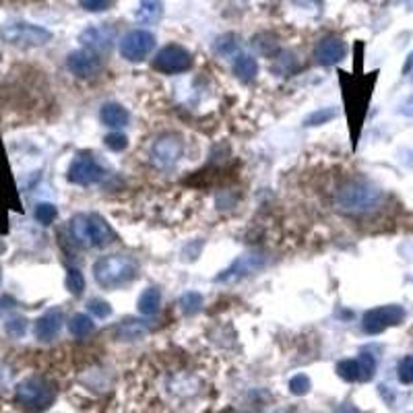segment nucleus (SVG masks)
Wrapping results in <instances>:
<instances>
[{
	"label": "nucleus",
	"instance_id": "19",
	"mask_svg": "<svg viewBox=\"0 0 413 413\" xmlns=\"http://www.w3.org/2000/svg\"><path fill=\"white\" fill-rule=\"evenodd\" d=\"M161 13H163V2L161 0H141L135 17H137L139 23L149 25V23H155L161 17Z\"/></svg>",
	"mask_w": 413,
	"mask_h": 413
},
{
	"label": "nucleus",
	"instance_id": "38",
	"mask_svg": "<svg viewBox=\"0 0 413 413\" xmlns=\"http://www.w3.org/2000/svg\"><path fill=\"white\" fill-rule=\"evenodd\" d=\"M407 165H412L413 168V153H412V157H407Z\"/></svg>",
	"mask_w": 413,
	"mask_h": 413
},
{
	"label": "nucleus",
	"instance_id": "7",
	"mask_svg": "<svg viewBox=\"0 0 413 413\" xmlns=\"http://www.w3.org/2000/svg\"><path fill=\"white\" fill-rule=\"evenodd\" d=\"M190 67H192V54L184 46L178 43H170L161 48L153 58V69L163 75H180L187 73Z\"/></svg>",
	"mask_w": 413,
	"mask_h": 413
},
{
	"label": "nucleus",
	"instance_id": "20",
	"mask_svg": "<svg viewBox=\"0 0 413 413\" xmlns=\"http://www.w3.org/2000/svg\"><path fill=\"white\" fill-rule=\"evenodd\" d=\"M139 312L145 314V316H153L159 312V306H161V292L157 287H147L141 296H139Z\"/></svg>",
	"mask_w": 413,
	"mask_h": 413
},
{
	"label": "nucleus",
	"instance_id": "3",
	"mask_svg": "<svg viewBox=\"0 0 413 413\" xmlns=\"http://www.w3.org/2000/svg\"><path fill=\"white\" fill-rule=\"evenodd\" d=\"M382 201V192L366 182V180H353L341 188L335 196V205L339 211L349 215H362L368 211H374Z\"/></svg>",
	"mask_w": 413,
	"mask_h": 413
},
{
	"label": "nucleus",
	"instance_id": "22",
	"mask_svg": "<svg viewBox=\"0 0 413 413\" xmlns=\"http://www.w3.org/2000/svg\"><path fill=\"white\" fill-rule=\"evenodd\" d=\"M339 378H343L345 382H360L362 380V370H360V360L358 358H349V360H341L337 364Z\"/></svg>",
	"mask_w": 413,
	"mask_h": 413
},
{
	"label": "nucleus",
	"instance_id": "33",
	"mask_svg": "<svg viewBox=\"0 0 413 413\" xmlns=\"http://www.w3.org/2000/svg\"><path fill=\"white\" fill-rule=\"evenodd\" d=\"M4 329H6V333L11 335V337H23V333H25V329H27V320L25 318H11V320H6V325H4Z\"/></svg>",
	"mask_w": 413,
	"mask_h": 413
},
{
	"label": "nucleus",
	"instance_id": "17",
	"mask_svg": "<svg viewBox=\"0 0 413 413\" xmlns=\"http://www.w3.org/2000/svg\"><path fill=\"white\" fill-rule=\"evenodd\" d=\"M147 333H149L147 320H139V318H126L124 323L116 327V335L124 341H135V339L145 337Z\"/></svg>",
	"mask_w": 413,
	"mask_h": 413
},
{
	"label": "nucleus",
	"instance_id": "32",
	"mask_svg": "<svg viewBox=\"0 0 413 413\" xmlns=\"http://www.w3.org/2000/svg\"><path fill=\"white\" fill-rule=\"evenodd\" d=\"M310 388H312V382H310V378L306 374L294 376V378L290 380V391H292L294 395H306Z\"/></svg>",
	"mask_w": 413,
	"mask_h": 413
},
{
	"label": "nucleus",
	"instance_id": "4",
	"mask_svg": "<svg viewBox=\"0 0 413 413\" xmlns=\"http://www.w3.org/2000/svg\"><path fill=\"white\" fill-rule=\"evenodd\" d=\"M56 397V388L50 380L41 378V376H32L25 378L23 382H19L15 399L17 403L29 413L46 412Z\"/></svg>",
	"mask_w": 413,
	"mask_h": 413
},
{
	"label": "nucleus",
	"instance_id": "1",
	"mask_svg": "<svg viewBox=\"0 0 413 413\" xmlns=\"http://www.w3.org/2000/svg\"><path fill=\"white\" fill-rule=\"evenodd\" d=\"M93 277L100 287L116 290L139 277V263L128 255H108L93 264Z\"/></svg>",
	"mask_w": 413,
	"mask_h": 413
},
{
	"label": "nucleus",
	"instance_id": "2",
	"mask_svg": "<svg viewBox=\"0 0 413 413\" xmlns=\"http://www.w3.org/2000/svg\"><path fill=\"white\" fill-rule=\"evenodd\" d=\"M71 236L83 248H106L116 240L112 226L97 213H79L71 219Z\"/></svg>",
	"mask_w": 413,
	"mask_h": 413
},
{
	"label": "nucleus",
	"instance_id": "36",
	"mask_svg": "<svg viewBox=\"0 0 413 413\" xmlns=\"http://www.w3.org/2000/svg\"><path fill=\"white\" fill-rule=\"evenodd\" d=\"M337 413H362L358 407H353V405H345V407H341Z\"/></svg>",
	"mask_w": 413,
	"mask_h": 413
},
{
	"label": "nucleus",
	"instance_id": "16",
	"mask_svg": "<svg viewBox=\"0 0 413 413\" xmlns=\"http://www.w3.org/2000/svg\"><path fill=\"white\" fill-rule=\"evenodd\" d=\"M100 120L104 122V126L120 130V128H124V126L130 122V112H128L124 106L110 102V104H104V106H102V110H100Z\"/></svg>",
	"mask_w": 413,
	"mask_h": 413
},
{
	"label": "nucleus",
	"instance_id": "15",
	"mask_svg": "<svg viewBox=\"0 0 413 413\" xmlns=\"http://www.w3.org/2000/svg\"><path fill=\"white\" fill-rule=\"evenodd\" d=\"M79 39L87 50H93V52L102 54V52H108L112 48L114 29H110V27H89L81 34Z\"/></svg>",
	"mask_w": 413,
	"mask_h": 413
},
{
	"label": "nucleus",
	"instance_id": "23",
	"mask_svg": "<svg viewBox=\"0 0 413 413\" xmlns=\"http://www.w3.org/2000/svg\"><path fill=\"white\" fill-rule=\"evenodd\" d=\"M178 306L182 308V312L187 316H192V314H196V312L203 310V296L198 292H187V294H182Z\"/></svg>",
	"mask_w": 413,
	"mask_h": 413
},
{
	"label": "nucleus",
	"instance_id": "13",
	"mask_svg": "<svg viewBox=\"0 0 413 413\" xmlns=\"http://www.w3.org/2000/svg\"><path fill=\"white\" fill-rule=\"evenodd\" d=\"M347 56V43L337 36H327L318 41L316 50H314V58L318 65L323 67H333L339 65L343 58Z\"/></svg>",
	"mask_w": 413,
	"mask_h": 413
},
{
	"label": "nucleus",
	"instance_id": "18",
	"mask_svg": "<svg viewBox=\"0 0 413 413\" xmlns=\"http://www.w3.org/2000/svg\"><path fill=\"white\" fill-rule=\"evenodd\" d=\"M233 73H236V76L240 81H244V83L255 81L257 75H259V62H257V58L250 56V54H240L233 60Z\"/></svg>",
	"mask_w": 413,
	"mask_h": 413
},
{
	"label": "nucleus",
	"instance_id": "8",
	"mask_svg": "<svg viewBox=\"0 0 413 413\" xmlns=\"http://www.w3.org/2000/svg\"><path fill=\"white\" fill-rule=\"evenodd\" d=\"M67 178L76 187H93L106 178V170L89 153H79L69 165Z\"/></svg>",
	"mask_w": 413,
	"mask_h": 413
},
{
	"label": "nucleus",
	"instance_id": "28",
	"mask_svg": "<svg viewBox=\"0 0 413 413\" xmlns=\"http://www.w3.org/2000/svg\"><path fill=\"white\" fill-rule=\"evenodd\" d=\"M397 376L403 384H413V356H405L397 364Z\"/></svg>",
	"mask_w": 413,
	"mask_h": 413
},
{
	"label": "nucleus",
	"instance_id": "29",
	"mask_svg": "<svg viewBox=\"0 0 413 413\" xmlns=\"http://www.w3.org/2000/svg\"><path fill=\"white\" fill-rule=\"evenodd\" d=\"M240 48V41H238V36H233V34H226V36H222V38L217 39V43H215V50L219 52V54H233L236 50Z\"/></svg>",
	"mask_w": 413,
	"mask_h": 413
},
{
	"label": "nucleus",
	"instance_id": "37",
	"mask_svg": "<svg viewBox=\"0 0 413 413\" xmlns=\"http://www.w3.org/2000/svg\"><path fill=\"white\" fill-rule=\"evenodd\" d=\"M412 67H413V54L409 56V62L405 65V73H409V71H412Z\"/></svg>",
	"mask_w": 413,
	"mask_h": 413
},
{
	"label": "nucleus",
	"instance_id": "12",
	"mask_svg": "<svg viewBox=\"0 0 413 413\" xmlns=\"http://www.w3.org/2000/svg\"><path fill=\"white\" fill-rule=\"evenodd\" d=\"M67 65H69V71H71L73 75L81 76V79H87V76H93L100 73V69H102V58H100L97 52L83 48V50H76V52H73V54L69 56Z\"/></svg>",
	"mask_w": 413,
	"mask_h": 413
},
{
	"label": "nucleus",
	"instance_id": "9",
	"mask_svg": "<svg viewBox=\"0 0 413 413\" xmlns=\"http://www.w3.org/2000/svg\"><path fill=\"white\" fill-rule=\"evenodd\" d=\"M155 48V36L147 29H133L120 39V56L128 62H141Z\"/></svg>",
	"mask_w": 413,
	"mask_h": 413
},
{
	"label": "nucleus",
	"instance_id": "31",
	"mask_svg": "<svg viewBox=\"0 0 413 413\" xmlns=\"http://www.w3.org/2000/svg\"><path fill=\"white\" fill-rule=\"evenodd\" d=\"M87 308H89V312H91V314H95L97 318H108V316L112 314V306H110L108 302L100 300V298L89 300Z\"/></svg>",
	"mask_w": 413,
	"mask_h": 413
},
{
	"label": "nucleus",
	"instance_id": "14",
	"mask_svg": "<svg viewBox=\"0 0 413 413\" xmlns=\"http://www.w3.org/2000/svg\"><path fill=\"white\" fill-rule=\"evenodd\" d=\"M62 323H65V316H62V310L60 308H52L48 312H43L36 320V337L43 343L52 341V339L58 337L60 329H62Z\"/></svg>",
	"mask_w": 413,
	"mask_h": 413
},
{
	"label": "nucleus",
	"instance_id": "11",
	"mask_svg": "<svg viewBox=\"0 0 413 413\" xmlns=\"http://www.w3.org/2000/svg\"><path fill=\"white\" fill-rule=\"evenodd\" d=\"M264 266V257L259 255V252H246V255H240L236 261H231L229 266H226L217 277H215V283H233V281H240L257 271H261Z\"/></svg>",
	"mask_w": 413,
	"mask_h": 413
},
{
	"label": "nucleus",
	"instance_id": "10",
	"mask_svg": "<svg viewBox=\"0 0 413 413\" xmlns=\"http://www.w3.org/2000/svg\"><path fill=\"white\" fill-rule=\"evenodd\" d=\"M182 153H184V143L178 135H163L151 147V161L157 168L165 170V168L176 165L180 161Z\"/></svg>",
	"mask_w": 413,
	"mask_h": 413
},
{
	"label": "nucleus",
	"instance_id": "24",
	"mask_svg": "<svg viewBox=\"0 0 413 413\" xmlns=\"http://www.w3.org/2000/svg\"><path fill=\"white\" fill-rule=\"evenodd\" d=\"M339 112L335 108H318L316 112L308 114V118L304 120V126H320V124H327L331 122L333 118H337Z\"/></svg>",
	"mask_w": 413,
	"mask_h": 413
},
{
	"label": "nucleus",
	"instance_id": "21",
	"mask_svg": "<svg viewBox=\"0 0 413 413\" xmlns=\"http://www.w3.org/2000/svg\"><path fill=\"white\" fill-rule=\"evenodd\" d=\"M93 331H95V323H93L87 314L79 312L75 316H71V320H69V333H71L73 337H87V335H91Z\"/></svg>",
	"mask_w": 413,
	"mask_h": 413
},
{
	"label": "nucleus",
	"instance_id": "30",
	"mask_svg": "<svg viewBox=\"0 0 413 413\" xmlns=\"http://www.w3.org/2000/svg\"><path fill=\"white\" fill-rule=\"evenodd\" d=\"M104 145L108 147V149L112 151H124L128 147V137L126 135H122L120 130H116V133H110V135H106V139H104Z\"/></svg>",
	"mask_w": 413,
	"mask_h": 413
},
{
	"label": "nucleus",
	"instance_id": "35",
	"mask_svg": "<svg viewBox=\"0 0 413 413\" xmlns=\"http://www.w3.org/2000/svg\"><path fill=\"white\" fill-rule=\"evenodd\" d=\"M15 306V300L13 298H8V296H0V314L2 312H6V310H11Z\"/></svg>",
	"mask_w": 413,
	"mask_h": 413
},
{
	"label": "nucleus",
	"instance_id": "34",
	"mask_svg": "<svg viewBox=\"0 0 413 413\" xmlns=\"http://www.w3.org/2000/svg\"><path fill=\"white\" fill-rule=\"evenodd\" d=\"M81 6L89 13H102V11H108L112 0H79Z\"/></svg>",
	"mask_w": 413,
	"mask_h": 413
},
{
	"label": "nucleus",
	"instance_id": "26",
	"mask_svg": "<svg viewBox=\"0 0 413 413\" xmlns=\"http://www.w3.org/2000/svg\"><path fill=\"white\" fill-rule=\"evenodd\" d=\"M56 217H58L56 205H52V203H39L38 207H36V219H38L41 226H50Z\"/></svg>",
	"mask_w": 413,
	"mask_h": 413
},
{
	"label": "nucleus",
	"instance_id": "6",
	"mask_svg": "<svg viewBox=\"0 0 413 413\" xmlns=\"http://www.w3.org/2000/svg\"><path fill=\"white\" fill-rule=\"evenodd\" d=\"M0 38L13 46H46L52 39V32L32 23H8L0 29Z\"/></svg>",
	"mask_w": 413,
	"mask_h": 413
},
{
	"label": "nucleus",
	"instance_id": "39",
	"mask_svg": "<svg viewBox=\"0 0 413 413\" xmlns=\"http://www.w3.org/2000/svg\"><path fill=\"white\" fill-rule=\"evenodd\" d=\"M0 281H2V269H0Z\"/></svg>",
	"mask_w": 413,
	"mask_h": 413
},
{
	"label": "nucleus",
	"instance_id": "27",
	"mask_svg": "<svg viewBox=\"0 0 413 413\" xmlns=\"http://www.w3.org/2000/svg\"><path fill=\"white\" fill-rule=\"evenodd\" d=\"M358 360H360V370H362V380L360 382H368V380H372L376 374V358L372 353H360L358 356Z\"/></svg>",
	"mask_w": 413,
	"mask_h": 413
},
{
	"label": "nucleus",
	"instance_id": "5",
	"mask_svg": "<svg viewBox=\"0 0 413 413\" xmlns=\"http://www.w3.org/2000/svg\"><path fill=\"white\" fill-rule=\"evenodd\" d=\"M405 318V308L399 304H388V306H378L368 310L362 316V331L368 335H378L391 327L401 325Z\"/></svg>",
	"mask_w": 413,
	"mask_h": 413
},
{
	"label": "nucleus",
	"instance_id": "25",
	"mask_svg": "<svg viewBox=\"0 0 413 413\" xmlns=\"http://www.w3.org/2000/svg\"><path fill=\"white\" fill-rule=\"evenodd\" d=\"M67 290L73 294V296H81L83 290H85V277L83 273L76 269V266H71L67 271Z\"/></svg>",
	"mask_w": 413,
	"mask_h": 413
}]
</instances>
